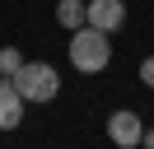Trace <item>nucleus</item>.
<instances>
[{
    "label": "nucleus",
    "mask_w": 154,
    "mask_h": 149,
    "mask_svg": "<svg viewBox=\"0 0 154 149\" xmlns=\"http://www.w3.org/2000/svg\"><path fill=\"white\" fill-rule=\"evenodd\" d=\"M140 144H145V149H154V130H145V135H140Z\"/></svg>",
    "instance_id": "obj_9"
},
{
    "label": "nucleus",
    "mask_w": 154,
    "mask_h": 149,
    "mask_svg": "<svg viewBox=\"0 0 154 149\" xmlns=\"http://www.w3.org/2000/svg\"><path fill=\"white\" fill-rule=\"evenodd\" d=\"M107 37H112V33H103V28H94V23L75 28V33H70V42H66L70 65H75L79 74H98V70H107V61H112V42H107Z\"/></svg>",
    "instance_id": "obj_1"
},
{
    "label": "nucleus",
    "mask_w": 154,
    "mask_h": 149,
    "mask_svg": "<svg viewBox=\"0 0 154 149\" xmlns=\"http://www.w3.org/2000/svg\"><path fill=\"white\" fill-rule=\"evenodd\" d=\"M56 19H61V28H84V19H89V0H61L56 5Z\"/></svg>",
    "instance_id": "obj_6"
},
{
    "label": "nucleus",
    "mask_w": 154,
    "mask_h": 149,
    "mask_svg": "<svg viewBox=\"0 0 154 149\" xmlns=\"http://www.w3.org/2000/svg\"><path fill=\"white\" fill-rule=\"evenodd\" d=\"M140 135H145V121H140V112H131V107H117L112 117H107V140H112L117 149H135V144H140Z\"/></svg>",
    "instance_id": "obj_3"
},
{
    "label": "nucleus",
    "mask_w": 154,
    "mask_h": 149,
    "mask_svg": "<svg viewBox=\"0 0 154 149\" xmlns=\"http://www.w3.org/2000/svg\"><path fill=\"white\" fill-rule=\"evenodd\" d=\"M19 65H23V51L19 47H0V79H14V74H19Z\"/></svg>",
    "instance_id": "obj_7"
},
{
    "label": "nucleus",
    "mask_w": 154,
    "mask_h": 149,
    "mask_svg": "<svg viewBox=\"0 0 154 149\" xmlns=\"http://www.w3.org/2000/svg\"><path fill=\"white\" fill-rule=\"evenodd\" d=\"M84 23L103 28V33H117V28L126 23V5L122 0H89V19Z\"/></svg>",
    "instance_id": "obj_5"
},
{
    "label": "nucleus",
    "mask_w": 154,
    "mask_h": 149,
    "mask_svg": "<svg viewBox=\"0 0 154 149\" xmlns=\"http://www.w3.org/2000/svg\"><path fill=\"white\" fill-rule=\"evenodd\" d=\"M14 89L28 102H51L61 93V74H56V65H47V61H23L19 74H14Z\"/></svg>",
    "instance_id": "obj_2"
},
{
    "label": "nucleus",
    "mask_w": 154,
    "mask_h": 149,
    "mask_svg": "<svg viewBox=\"0 0 154 149\" xmlns=\"http://www.w3.org/2000/svg\"><path fill=\"white\" fill-rule=\"evenodd\" d=\"M23 107H28V98L14 89V79H0V130H19Z\"/></svg>",
    "instance_id": "obj_4"
},
{
    "label": "nucleus",
    "mask_w": 154,
    "mask_h": 149,
    "mask_svg": "<svg viewBox=\"0 0 154 149\" xmlns=\"http://www.w3.org/2000/svg\"><path fill=\"white\" fill-rule=\"evenodd\" d=\"M140 84H145V89H154V56H145V61H140Z\"/></svg>",
    "instance_id": "obj_8"
}]
</instances>
